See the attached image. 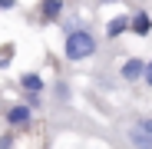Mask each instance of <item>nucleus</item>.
Masks as SVG:
<instances>
[{
	"instance_id": "obj_1",
	"label": "nucleus",
	"mask_w": 152,
	"mask_h": 149,
	"mask_svg": "<svg viewBox=\"0 0 152 149\" xmlns=\"http://www.w3.org/2000/svg\"><path fill=\"white\" fill-rule=\"evenodd\" d=\"M96 53V37L89 30H73L66 33V57L69 60H86Z\"/></svg>"
},
{
	"instance_id": "obj_2",
	"label": "nucleus",
	"mask_w": 152,
	"mask_h": 149,
	"mask_svg": "<svg viewBox=\"0 0 152 149\" xmlns=\"http://www.w3.org/2000/svg\"><path fill=\"white\" fill-rule=\"evenodd\" d=\"M129 142L132 149H152V116H142L129 126Z\"/></svg>"
},
{
	"instance_id": "obj_3",
	"label": "nucleus",
	"mask_w": 152,
	"mask_h": 149,
	"mask_svg": "<svg viewBox=\"0 0 152 149\" xmlns=\"http://www.w3.org/2000/svg\"><path fill=\"white\" fill-rule=\"evenodd\" d=\"M145 70H149L145 60H126V63H122V80H129V83L145 80Z\"/></svg>"
},
{
	"instance_id": "obj_4",
	"label": "nucleus",
	"mask_w": 152,
	"mask_h": 149,
	"mask_svg": "<svg viewBox=\"0 0 152 149\" xmlns=\"http://www.w3.org/2000/svg\"><path fill=\"white\" fill-rule=\"evenodd\" d=\"M30 116H33V106L30 103H17V106L7 109V123H10V126H23V123H30Z\"/></svg>"
},
{
	"instance_id": "obj_5",
	"label": "nucleus",
	"mask_w": 152,
	"mask_h": 149,
	"mask_svg": "<svg viewBox=\"0 0 152 149\" xmlns=\"http://www.w3.org/2000/svg\"><path fill=\"white\" fill-rule=\"evenodd\" d=\"M20 86H23L27 96H40V93H43V76H40V73H23V76H20Z\"/></svg>"
},
{
	"instance_id": "obj_6",
	"label": "nucleus",
	"mask_w": 152,
	"mask_h": 149,
	"mask_svg": "<svg viewBox=\"0 0 152 149\" xmlns=\"http://www.w3.org/2000/svg\"><path fill=\"white\" fill-rule=\"evenodd\" d=\"M40 13H43V20H60V13H63V0H43L40 4Z\"/></svg>"
},
{
	"instance_id": "obj_7",
	"label": "nucleus",
	"mask_w": 152,
	"mask_h": 149,
	"mask_svg": "<svg viewBox=\"0 0 152 149\" xmlns=\"http://www.w3.org/2000/svg\"><path fill=\"white\" fill-rule=\"evenodd\" d=\"M149 30H152V20H149V13H145V10H136V17H132V33L149 37Z\"/></svg>"
},
{
	"instance_id": "obj_8",
	"label": "nucleus",
	"mask_w": 152,
	"mask_h": 149,
	"mask_svg": "<svg viewBox=\"0 0 152 149\" xmlns=\"http://www.w3.org/2000/svg\"><path fill=\"white\" fill-rule=\"evenodd\" d=\"M129 27H132V20H126V17H116V20H109L106 33H109V37H119L122 30H129Z\"/></svg>"
},
{
	"instance_id": "obj_9",
	"label": "nucleus",
	"mask_w": 152,
	"mask_h": 149,
	"mask_svg": "<svg viewBox=\"0 0 152 149\" xmlns=\"http://www.w3.org/2000/svg\"><path fill=\"white\" fill-rule=\"evenodd\" d=\"M10 57H13V46H7V50H4V53H0V70H4V66H10V63H7Z\"/></svg>"
},
{
	"instance_id": "obj_10",
	"label": "nucleus",
	"mask_w": 152,
	"mask_h": 149,
	"mask_svg": "<svg viewBox=\"0 0 152 149\" xmlns=\"http://www.w3.org/2000/svg\"><path fill=\"white\" fill-rule=\"evenodd\" d=\"M0 149H13V136H0Z\"/></svg>"
},
{
	"instance_id": "obj_11",
	"label": "nucleus",
	"mask_w": 152,
	"mask_h": 149,
	"mask_svg": "<svg viewBox=\"0 0 152 149\" xmlns=\"http://www.w3.org/2000/svg\"><path fill=\"white\" fill-rule=\"evenodd\" d=\"M17 7V0H0V10H13Z\"/></svg>"
},
{
	"instance_id": "obj_12",
	"label": "nucleus",
	"mask_w": 152,
	"mask_h": 149,
	"mask_svg": "<svg viewBox=\"0 0 152 149\" xmlns=\"http://www.w3.org/2000/svg\"><path fill=\"white\" fill-rule=\"evenodd\" d=\"M145 83L152 86V63H149V70H145Z\"/></svg>"
}]
</instances>
